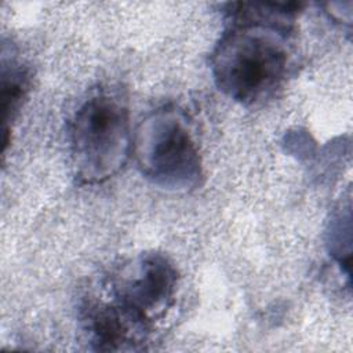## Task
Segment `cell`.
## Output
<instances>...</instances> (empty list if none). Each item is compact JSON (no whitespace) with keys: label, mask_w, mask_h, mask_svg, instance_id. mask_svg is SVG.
Here are the masks:
<instances>
[{"label":"cell","mask_w":353,"mask_h":353,"mask_svg":"<svg viewBox=\"0 0 353 353\" xmlns=\"http://www.w3.org/2000/svg\"><path fill=\"white\" fill-rule=\"evenodd\" d=\"M70 154L81 183H101L116 175L132 148L125 101L99 91L77 109L69 130Z\"/></svg>","instance_id":"cell-2"},{"label":"cell","mask_w":353,"mask_h":353,"mask_svg":"<svg viewBox=\"0 0 353 353\" xmlns=\"http://www.w3.org/2000/svg\"><path fill=\"white\" fill-rule=\"evenodd\" d=\"M285 30L263 23L233 22L211 58L218 88L243 105L268 99L285 77Z\"/></svg>","instance_id":"cell-1"},{"label":"cell","mask_w":353,"mask_h":353,"mask_svg":"<svg viewBox=\"0 0 353 353\" xmlns=\"http://www.w3.org/2000/svg\"><path fill=\"white\" fill-rule=\"evenodd\" d=\"M29 87V73L21 65L11 62V68L3 65L1 72V110L4 128L18 113Z\"/></svg>","instance_id":"cell-6"},{"label":"cell","mask_w":353,"mask_h":353,"mask_svg":"<svg viewBox=\"0 0 353 353\" xmlns=\"http://www.w3.org/2000/svg\"><path fill=\"white\" fill-rule=\"evenodd\" d=\"M132 150L141 172L160 188L188 190L201 178L196 142L176 109L163 108L149 114L137 130Z\"/></svg>","instance_id":"cell-3"},{"label":"cell","mask_w":353,"mask_h":353,"mask_svg":"<svg viewBox=\"0 0 353 353\" xmlns=\"http://www.w3.org/2000/svg\"><path fill=\"white\" fill-rule=\"evenodd\" d=\"M178 274L161 254H141L120 266L110 279V294L119 305L141 321L152 323L171 307Z\"/></svg>","instance_id":"cell-4"},{"label":"cell","mask_w":353,"mask_h":353,"mask_svg":"<svg viewBox=\"0 0 353 353\" xmlns=\"http://www.w3.org/2000/svg\"><path fill=\"white\" fill-rule=\"evenodd\" d=\"M81 320L92 349L101 352L141 350L150 331V325L112 298L88 302L83 307Z\"/></svg>","instance_id":"cell-5"}]
</instances>
